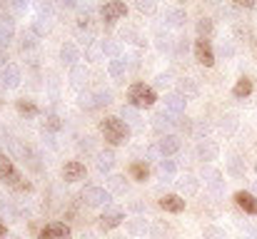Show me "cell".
Wrapping results in <instances>:
<instances>
[{
  "label": "cell",
  "instance_id": "6da1fadb",
  "mask_svg": "<svg viewBox=\"0 0 257 239\" xmlns=\"http://www.w3.org/2000/svg\"><path fill=\"white\" fill-rule=\"evenodd\" d=\"M100 132H102L107 145H122V142L130 140V127L120 117H105L100 122Z\"/></svg>",
  "mask_w": 257,
  "mask_h": 239
},
{
  "label": "cell",
  "instance_id": "7a4b0ae2",
  "mask_svg": "<svg viewBox=\"0 0 257 239\" xmlns=\"http://www.w3.org/2000/svg\"><path fill=\"white\" fill-rule=\"evenodd\" d=\"M0 179H3L8 187L18 189V192H33V184L20 177V172L13 167V162H10V157H8L5 152H0Z\"/></svg>",
  "mask_w": 257,
  "mask_h": 239
},
{
  "label": "cell",
  "instance_id": "3957f363",
  "mask_svg": "<svg viewBox=\"0 0 257 239\" xmlns=\"http://www.w3.org/2000/svg\"><path fill=\"white\" fill-rule=\"evenodd\" d=\"M127 102L133 107H138V110H148V107H153L158 102V92H155V87H150L145 82H135L127 90Z\"/></svg>",
  "mask_w": 257,
  "mask_h": 239
},
{
  "label": "cell",
  "instance_id": "277c9868",
  "mask_svg": "<svg viewBox=\"0 0 257 239\" xmlns=\"http://www.w3.org/2000/svg\"><path fill=\"white\" fill-rule=\"evenodd\" d=\"M192 50H195V60H197L202 68H212V65H215V50H212L210 40H205V38H197Z\"/></svg>",
  "mask_w": 257,
  "mask_h": 239
},
{
  "label": "cell",
  "instance_id": "5b68a950",
  "mask_svg": "<svg viewBox=\"0 0 257 239\" xmlns=\"http://www.w3.org/2000/svg\"><path fill=\"white\" fill-rule=\"evenodd\" d=\"M70 237H73V232H70V227L65 222H50V224H45L38 232V239H70Z\"/></svg>",
  "mask_w": 257,
  "mask_h": 239
},
{
  "label": "cell",
  "instance_id": "8992f818",
  "mask_svg": "<svg viewBox=\"0 0 257 239\" xmlns=\"http://www.w3.org/2000/svg\"><path fill=\"white\" fill-rule=\"evenodd\" d=\"M100 15H102V20H107V23L122 20V18L127 15V5H125L122 0H107V3L102 5Z\"/></svg>",
  "mask_w": 257,
  "mask_h": 239
},
{
  "label": "cell",
  "instance_id": "52a82bcc",
  "mask_svg": "<svg viewBox=\"0 0 257 239\" xmlns=\"http://www.w3.org/2000/svg\"><path fill=\"white\" fill-rule=\"evenodd\" d=\"M85 174H87V169L80 159H70V162H65V167H63L65 182H80V179H85Z\"/></svg>",
  "mask_w": 257,
  "mask_h": 239
},
{
  "label": "cell",
  "instance_id": "ba28073f",
  "mask_svg": "<svg viewBox=\"0 0 257 239\" xmlns=\"http://www.w3.org/2000/svg\"><path fill=\"white\" fill-rule=\"evenodd\" d=\"M235 202H237V207L240 209H245L247 214H255L257 217V197L252 192H235Z\"/></svg>",
  "mask_w": 257,
  "mask_h": 239
},
{
  "label": "cell",
  "instance_id": "9c48e42d",
  "mask_svg": "<svg viewBox=\"0 0 257 239\" xmlns=\"http://www.w3.org/2000/svg\"><path fill=\"white\" fill-rule=\"evenodd\" d=\"M60 60H63L65 65L75 68V63L80 60V50H78V45L70 43V40H65V43L60 45Z\"/></svg>",
  "mask_w": 257,
  "mask_h": 239
},
{
  "label": "cell",
  "instance_id": "30bf717a",
  "mask_svg": "<svg viewBox=\"0 0 257 239\" xmlns=\"http://www.w3.org/2000/svg\"><path fill=\"white\" fill-rule=\"evenodd\" d=\"M160 207L170 214H180L185 209V199L180 194H165V197H160Z\"/></svg>",
  "mask_w": 257,
  "mask_h": 239
},
{
  "label": "cell",
  "instance_id": "8fae6325",
  "mask_svg": "<svg viewBox=\"0 0 257 239\" xmlns=\"http://www.w3.org/2000/svg\"><path fill=\"white\" fill-rule=\"evenodd\" d=\"M15 35V23L10 15H0V48H5Z\"/></svg>",
  "mask_w": 257,
  "mask_h": 239
},
{
  "label": "cell",
  "instance_id": "7c38bea8",
  "mask_svg": "<svg viewBox=\"0 0 257 239\" xmlns=\"http://www.w3.org/2000/svg\"><path fill=\"white\" fill-rule=\"evenodd\" d=\"M185 105H187V100L180 92H168L165 95V107L170 110L172 115H182L185 112Z\"/></svg>",
  "mask_w": 257,
  "mask_h": 239
},
{
  "label": "cell",
  "instance_id": "4fadbf2b",
  "mask_svg": "<svg viewBox=\"0 0 257 239\" xmlns=\"http://www.w3.org/2000/svg\"><path fill=\"white\" fill-rule=\"evenodd\" d=\"M252 90H255V82L250 78H240L235 82V87H232V97H237V100H245V97H250L252 95Z\"/></svg>",
  "mask_w": 257,
  "mask_h": 239
},
{
  "label": "cell",
  "instance_id": "5bb4252c",
  "mask_svg": "<svg viewBox=\"0 0 257 239\" xmlns=\"http://www.w3.org/2000/svg\"><path fill=\"white\" fill-rule=\"evenodd\" d=\"M165 23L170 25V28H185V23H187V13H185V8H172L165 13Z\"/></svg>",
  "mask_w": 257,
  "mask_h": 239
},
{
  "label": "cell",
  "instance_id": "9a60e30c",
  "mask_svg": "<svg viewBox=\"0 0 257 239\" xmlns=\"http://www.w3.org/2000/svg\"><path fill=\"white\" fill-rule=\"evenodd\" d=\"M105 58V48H102V43L100 40H90L85 48V60L87 63H100Z\"/></svg>",
  "mask_w": 257,
  "mask_h": 239
},
{
  "label": "cell",
  "instance_id": "2e32d148",
  "mask_svg": "<svg viewBox=\"0 0 257 239\" xmlns=\"http://www.w3.org/2000/svg\"><path fill=\"white\" fill-rule=\"evenodd\" d=\"M0 80H3L5 87H18L20 85V70L15 65H5L3 73H0Z\"/></svg>",
  "mask_w": 257,
  "mask_h": 239
},
{
  "label": "cell",
  "instance_id": "e0dca14e",
  "mask_svg": "<svg viewBox=\"0 0 257 239\" xmlns=\"http://www.w3.org/2000/svg\"><path fill=\"white\" fill-rule=\"evenodd\" d=\"M130 177L135 182H148L150 179V164L148 162H133L130 164Z\"/></svg>",
  "mask_w": 257,
  "mask_h": 239
},
{
  "label": "cell",
  "instance_id": "ac0fdd59",
  "mask_svg": "<svg viewBox=\"0 0 257 239\" xmlns=\"http://www.w3.org/2000/svg\"><path fill=\"white\" fill-rule=\"evenodd\" d=\"M158 150H160V155H175V152L180 150V137H177V135H165V137L160 140Z\"/></svg>",
  "mask_w": 257,
  "mask_h": 239
},
{
  "label": "cell",
  "instance_id": "d6986e66",
  "mask_svg": "<svg viewBox=\"0 0 257 239\" xmlns=\"http://www.w3.org/2000/svg\"><path fill=\"white\" fill-rule=\"evenodd\" d=\"M122 219H125V214L122 212H107V214H102L100 217V229H115L117 224H122Z\"/></svg>",
  "mask_w": 257,
  "mask_h": 239
},
{
  "label": "cell",
  "instance_id": "ffe728a7",
  "mask_svg": "<svg viewBox=\"0 0 257 239\" xmlns=\"http://www.w3.org/2000/svg\"><path fill=\"white\" fill-rule=\"evenodd\" d=\"M125 70H127V63H125L122 58H112V60L107 63V73H110V78L112 80L125 78Z\"/></svg>",
  "mask_w": 257,
  "mask_h": 239
},
{
  "label": "cell",
  "instance_id": "44dd1931",
  "mask_svg": "<svg viewBox=\"0 0 257 239\" xmlns=\"http://www.w3.org/2000/svg\"><path fill=\"white\" fill-rule=\"evenodd\" d=\"M85 199L90 202V204H107V202H110V194H107L105 189L92 187V189H87L85 192Z\"/></svg>",
  "mask_w": 257,
  "mask_h": 239
},
{
  "label": "cell",
  "instance_id": "7402d4cb",
  "mask_svg": "<svg viewBox=\"0 0 257 239\" xmlns=\"http://www.w3.org/2000/svg\"><path fill=\"white\" fill-rule=\"evenodd\" d=\"M180 95L187 100V97H197L200 95V87L195 85V80L192 78H182L180 80Z\"/></svg>",
  "mask_w": 257,
  "mask_h": 239
},
{
  "label": "cell",
  "instance_id": "603a6c76",
  "mask_svg": "<svg viewBox=\"0 0 257 239\" xmlns=\"http://www.w3.org/2000/svg\"><path fill=\"white\" fill-rule=\"evenodd\" d=\"M195 30H197V35H200V38L210 40V38H212V33H215V25H212V20H210V18H200V20H197V25H195Z\"/></svg>",
  "mask_w": 257,
  "mask_h": 239
},
{
  "label": "cell",
  "instance_id": "cb8c5ba5",
  "mask_svg": "<svg viewBox=\"0 0 257 239\" xmlns=\"http://www.w3.org/2000/svg\"><path fill=\"white\" fill-rule=\"evenodd\" d=\"M197 155H200V159L210 162V159L217 157V147H215L212 142H200V145H197Z\"/></svg>",
  "mask_w": 257,
  "mask_h": 239
},
{
  "label": "cell",
  "instance_id": "d4e9b609",
  "mask_svg": "<svg viewBox=\"0 0 257 239\" xmlns=\"http://www.w3.org/2000/svg\"><path fill=\"white\" fill-rule=\"evenodd\" d=\"M18 112H20V115H25V117H35L40 110H38V105H35V102H30V100H25V97H23V100H18Z\"/></svg>",
  "mask_w": 257,
  "mask_h": 239
},
{
  "label": "cell",
  "instance_id": "484cf974",
  "mask_svg": "<svg viewBox=\"0 0 257 239\" xmlns=\"http://www.w3.org/2000/svg\"><path fill=\"white\" fill-rule=\"evenodd\" d=\"M83 80H87L85 68H80V65H75V68H70V82H73L75 87H80V85H83Z\"/></svg>",
  "mask_w": 257,
  "mask_h": 239
},
{
  "label": "cell",
  "instance_id": "4316f807",
  "mask_svg": "<svg viewBox=\"0 0 257 239\" xmlns=\"http://www.w3.org/2000/svg\"><path fill=\"white\" fill-rule=\"evenodd\" d=\"M172 117H175V115H172L170 110H168V112H158V115H155V127H158V130H163V127H170L172 122H175Z\"/></svg>",
  "mask_w": 257,
  "mask_h": 239
},
{
  "label": "cell",
  "instance_id": "83f0119b",
  "mask_svg": "<svg viewBox=\"0 0 257 239\" xmlns=\"http://www.w3.org/2000/svg\"><path fill=\"white\" fill-rule=\"evenodd\" d=\"M92 95H95V105H97V107L112 102V92H110V90H97V92H92Z\"/></svg>",
  "mask_w": 257,
  "mask_h": 239
},
{
  "label": "cell",
  "instance_id": "f1b7e54d",
  "mask_svg": "<svg viewBox=\"0 0 257 239\" xmlns=\"http://www.w3.org/2000/svg\"><path fill=\"white\" fill-rule=\"evenodd\" d=\"M45 127H48L50 132H58V130L63 127V120H60L58 115H48V117H45Z\"/></svg>",
  "mask_w": 257,
  "mask_h": 239
},
{
  "label": "cell",
  "instance_id": "f546056e",
  "mask_svg": "<svg viewBox=\"0 0 257 239\" xmlns=\"http://www.w3.org/2000/svg\"><path fill=\"white\" fill-rule=\"evenodd\" d=\"M155 8H158V3H155V0H138V10H140V13H145V15H153V13H155Z\"/></svg>",
  "mask_w": 257,
  "mask_h": 239
},
{
  "label": "cell",
  "instance_id": "4dcf8cb0",
  "mask_svg": "<svg viewBox=\"0 0 257 239\" xmlns=\"http://www.w3.org/2000/svg\"><path fill=\"white\" fill-rule=\"evenodd\" d=\"M182 192H187V194H195V192H197V182H195L192 174H187V177L182 179Z\"/></svg>",
  "mask_w": 257,
  "mask_h": 239
},
{
  "label": "cell",
  "instance_id": "1f68e13d",
  "mask_svg": "<svg viewBox=\"0 0 257 239\" xmlns=\"http://www.w3.org/2000/svg\"><path fill=\"white\" fill-rule=\"evenodd\" d=\"M80 107H87V110L97 107V105H95V95H90V92H85V95H80Z\"/></svg>",
  "mask_w": 257,
  "mask_h": 239
},
{
  "label": "cell",
  "instance_id": "d6a6232c",
  "mask_svg": "<svg viewBox=\"0 0 257 239\" xmlns=\"http://www.w3.org/2000/svg\"><path fill=\"white\" fill-rule=\"evenodd\" d=\"M217 53H220L222 58H235V48H232L230 43H222V45L217 48Z\"/></svg>",
  "mask_w": 257,
  "mask_h": 239
},
{
  "label": "cell",
  "instance_id": "836d02e7",
  "mask_svg": "<svg viewBox=\"0 0 257 239\" xmlns=\"http://www.w3.org/2000/svg\"><path fill=\"white\" fill-rule=\"evenodd\" d=\"M102 48H105V55L120 58V55H117V50H120V48H117V43H102Z\"/></svg>",
  "mask_w": 257,
  "mask_h": 239
},
{
  "label": "cell",
  "instance_id": "e575fe53",
  "mask_svg": "<svg viewBox=\"0 0 257 239\" xmlns=\"http://www.w3.org/2000/svg\"><path fill=\"white\" fill-rule=\"evenodd\" d=\"M97 167H100V169H110V167H112V155H100Z\"/></svg>",
  "mask_w": 257,
  "mask_h": 239
},
{
  "label": "cell",
  "instance_id": "d590c367",
  "mask_svg": "<svg viewBox=\"0 0 257 239\" xmlns=\"http://www.w3.org/2000/svg\"><path fill=\"white\" fill-rule=\"evenodd\" d=\"M170 82V73H160L158 78H155V87H165Z\"/></svg>",
  "mask_w": 257,
  "mask_h": 239
},
{
  "label": "cell",
  "instance_id": "8d00e7d4",
  "mask_svg": "<svg viewBox=\"0 0 257 239\" xmlns=\"http://www.w3.org/2000/svg\"><path fill=\"white\" fill-rule=\"evenodd\" d=\"M135 110H138V107L125 105V107H122V117H125V120H135Z\"/></svg>",
  "mask_w": 257,
  "mask_h": 239
},
{
  "label": "cell",
  "instance_id": "74e56055",
  "mask_svg": "<svg viewBox=\"0 0 257 239\" xmlns=\"http://www.w3.org/2000/svg\"><path fill=\"white\" fill-rule=\"evenodd\" d=\"M38 10H40V13H45V15H53V8H50V3H48V0H43V3L38 5Z\"/></svg>",
  "mask_w": 257,
  "mask_h": 239
},
{
  "label": "cell",
  "instance_id": "f35d334b",
  "mask_svg": "<svg viewBox=\"0 0 257 239\" xmlns=\"http://www.w3.org/2000/svg\"><path fill=\"white\" fill-rule=\"evenodd\" d=\"M163 172L172 174V172H175V162H170V159H163Z\"/></svg>",
  "mask_w": 257,
  "mask_h": 239
},
{
  "label": "cell",
  "instance_id": "ab89813d",
  "mask_svg": "<svg viewBox=\"0 0 257 239\" xmlns=\"http://www.w3.org/2000/svg\"><path fill=\"white\" fill-rule=\"evenodd\" d=\"M177 55H182V53H187V40H177Z\"/></svg>",
  "mask_w": 257,
  "mask_h": 239
},
{
  "label": "cell",
  "instance_id": "60d3db41",
  "mask_svg": "<svg viewBox=\"0 0 257 239\" xmlns=\"http://www.w3.org/2000/svg\"><path fill=\"white\" fill-rule=\"evenodd\" d=\"M28 3H30V0H13V5H15V10H20V13H23V10L28 8Z\"/></svg>",
  "mask_w": 257,
  "mask_h": 239
},
{
  "label": "cell",
  "instance_id": "b9f144b4",
  "mask_svg": "<svg viewBox=\"0 0 257 239\" xmlns=\"http://www.w3.org/2000/svg\"><path fill=\"white\" fill-rule=\"evenodd\" d=\"M235 3L242 8H257V0H235Z\"/></svg>",
  "mask_w": 257,
  "mask_h": 239
},
{
  "label": "cell",
  "instance_id": "7bdbcfd3",
  "mask_svg": "<svg viewBox=\"0 0 257 239\" xmlns=\"http://www.w3.org/2000/svg\"><path fill=\"white\" fill-rule=\"evenodd\" d=\"M60 5H65V8H78V0H60Z\"/></svg>",
  "mask_w": 257,
  "mask_h": 239
},
{
  "label": "cell",
  "instance_id": "ee69618b",
  "mask_svg": "<svg viewBox=\"0 0 257 239\" xmlns=\"http://www.w3.org/2000/svg\"><path fill=\"white\" fill-rule=\"evenodd\" d=\"M5 237V224H3V222H0V239Z\"/></svg>",
  "mask_w": 257,
  "mask_h": 239
},
{
  "label": "cell",
  "instance_id": "f6af8a7d",
  "mask_svg": "<svg viewBox=\"0 0 257 239\" xmlns=\"http://www.w3.org/2000/svg\"><path fill=\"white\" fill-rule=\"evenodd\" d=\"M0 65H5V53H0Z\"/></svg>",
  "mask_w": 257,
  "mask_h": 239
},
{
  "label": "cell",
  "instance_id": "bcb514c9",
  "mask_svg": "<svg viewBox=\"0 0 257 239\" xmlns=\"http://www.w3.org/2000/svg\"><path fill=\"white\" fill-rule=\"evenodd\" d=\"M255 55H257V40H255Z\"/></svg>",
  "mask_w": 257,
  "mask_h": 239
},
{
  "label": "cell",
  "instance_id": "7dc6e473",
  "mask_svg": "<svg viewBox=\"0 0 257 239\" xmlns=\"http://www.w3.org/2000/svg\"><path fill=\"white\" fill-rule=\"evenodd\" d=\"M255 192H257V182H255Z\"/></svg>",
  "mask_w": 257,
  "mask_h": 239
}]
</instances>
